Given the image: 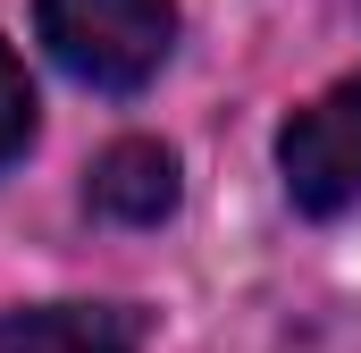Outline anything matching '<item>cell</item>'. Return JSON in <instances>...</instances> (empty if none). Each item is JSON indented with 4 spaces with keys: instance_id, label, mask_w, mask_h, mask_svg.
Here are the masks:
<instances>
[{
    "instance_id": "1",
    "label": "cell",
    "mask_w": 361,
    "mask_h": 353,
    "mask_svg": "<svg viewBox=\"0 0 361 353\" xmlns=\"http://www.w3.org/2000/svg\"><path fill=\"white\" fill-rule=\"evenodd\" d=\"M42 51L92 92H143L177 51V0H34Z\"/></svg>"
},
{
    "instance_id": "2",
    "label": "cell",
    "mask_w": 361,
    "mask_h": 353,
    "mask_svg": "<svg viewBox=\"0 0 361 353\" xmlns=\"http://www.w3.org/2000/svg\"><path fill=\"white\" fill-rule=\"evenodd\" d=\"M277 169H286V202L302 219H345V210H361V76L328 85L311 109L286 118Z\"/></svg>"
},
{
    "instance_id": "3",
    "label": "cell",
    "mask_w": 361,
    "mask_h": 353,
    "mask_svg": "<svg viewBox=\"0 0 361 353\" xmlns=\"http://www.w3.org/2000/svg\"><path fill=\"white\" fill-rule=\"evenodd\" d=\"M177 193H185L177 152L152 143V135L109 143V152L85 169V210H92V219H109V227H160V219L177 210Z\"/></svg>"
},
{
    "instance_id": "4",
    "label": "cell",
    "mask_w": 361,
    "mask_h": 353,
    "mask_svg": "<svg viewBox=\"0 0 361 353\" xmlns=\"http://www.w3.org/2000/svg\"><path fill=\"white\" fill-rule=\"evenodd\" d=\"M152 311L135 303H25L0 311V353H143Z\"/></svg>"
},
{
    "instance_id": "5",
    "label": "cell",
    "mask_w": 361,
    "mask_h": 353,
    "mask_svg": "<svg viewBox=\"0 0 361 353\" xmlns=\"http://www.w3.org/2000/svg\"><path fill=\"white\" fill-rule=\"evenodd\" d=\"M25 143H34V76L17 68V51L0 34V169H17Z\"/></svg>"
}]
</instances>
